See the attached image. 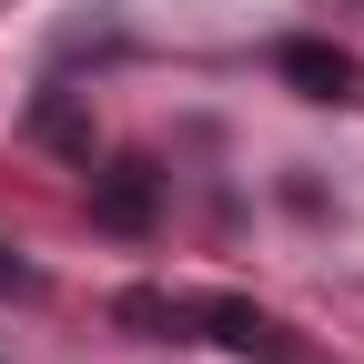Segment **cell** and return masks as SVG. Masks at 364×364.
<instances>
[{
    "label": "cell",
    "mask_w": 364,
    "mask_h": 364,
    "mask_svg": "<svg viewBox=\"0 0 364 364\" xmlns=\"http://www.w3.org/2000/svg\"><path fill=\"white\" fill-rule=\"evenodd\" d=\"M193 334H213L223 354H243V364H304V334L273 324V314L243 304V294H193Z\"/></svg>",
    "instance_id": "cell-1"
},
{
    "label": "cell",
    "mask_w": 364,
    "mask_h": 364,
    "mask_svg": "<svg viewBox=\"0 0 364 364\" xmlns=\"http://www.w3.org/2000/svg\"><path fill=\"white\" fill-rule=\"evenodd\" d=\"M91 223L122 233V243H142L152 223H162V162H142V152L102 162V172H91Z\"/></svg>",
    "instance_id": "cell-2"
},
{
    "label": "cell",
    "mask_w": 364,
    "mask_h": 364,
    "mask_svg": "<svg viewBox=\"0 0 364 364\" xmlns=\"http://www.w3.org/2000/svg\"><path fill=\"white\" fill-rule=\"evenodd\" d=\"M273 71H284L304 102H364V61L334 51V41H284V51H273Z\"/></svg>",
    "instance_id": "cell-3"
},
{
    "label": "cell",
    "mask_w": 364,
    "mask_h": 364,
    "mask_svg": "<svg viewBox=\"0 0 364 364\" xmlns=\"http://www.w3.org/2000/svg\"><path fill=\"white\" fill-rule=\"evenodd\" d=\"M122 324H142V334H193V304H172V294H122Z\"/></svg>",
    "instance_id": "cell-4"
},
{
    "label": "cell",
    "mask_w": 364,
    "mask_h": 364,
    "mask_svg": "<svg viewBox=\"0 0 364 364\" xmlns=\"http://www.w3.org/2000/svg\"><path fill=\"white\" fill-rule=\"evenodd\" d=\"M41 132H51V142H61L71 162H91V122H81L71 102H41Z\"/></svg>",
    "instance_id": "cell-5"
},
{
    "label": "cell",
    "mask_w": 364,
    "mask_h": 364,
    "mask_svg": "<svg viewBox=\"0 0 364 364\" xmlns=\"http://www.w3.org/2000/svg\"><path fill=\"white\" fill-rule=\"evenodd\" d=\"M0 294H41V273H31V263H21L11 243H0Z\"/></svg>",
    "instance_id": "cell-6"
}]
</instances>
